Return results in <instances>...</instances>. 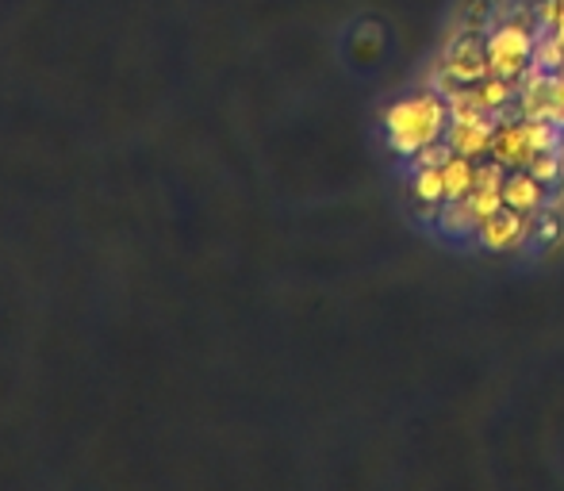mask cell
<instances>
[{"label": "cell", "mask_w": 564, "mask_h": 491, "mask_svg": "<svg viewBox=\"0 0 564 491\" xmlns=\"http://www.w3.org/2000/svg\"><path fill=\"white\" fill-rule=\"evenodd\" d=\"M491 157H496L499 165H507V170H522V165L530 162V146H527V131H522V123H503L496 127V139H491Z\"/></svg>", "instance_id": "52a82bcc"}, {"label": "cell", "mask_w": 564, "mask_h": 491, "mask_svg": "<svg viewBox=\"0 0 564 491\" xmlns=\"http://www.w3.org/2000/svg\"><path fill=\"white\" fill-rule=\"evenodd\" d=\"M484 54H488V74L511 77L514 81L519 74H527L538 46H534V35H530L522 23H499V28L484 39Z\"/></svg>", "instance_id": "7a4b0ae2"}, {"label": "cell", "mask_w": 564, "mask_h": 491, "mask_svg": "<svg viewBox=\"0 0 564 491\" xmlns=\"http://www.w3.org/2000/svg\"><path fill=\"white\" fill-rule=\"evenodd\" d=\"M476 97H480L484 112H499L514 100V85L511 77H499V74H488L476 81Z\"/></svg>", "instance_id": "8fae6325"}, {"label": "cell", "mask_w": 564, "mask_h": 491, "mask_svg": "<svg viewBox=\"0 0 564 491\" xmlns=\"http://www.w3.org/2000/svg\"><path fill=\"white\" fill-rule=\"evenodd\" d=\"M438 231L449 234V239H465V234L480 231L468 200H446V208H442V216H438Z\"/></svg>", "instance_id": "30bf717a"}, {"label": "cell", "mask_w": 564, "mask_h": 491, "mask_svg": "<svg viewBox=\"0 0 564 491\" xmlns=\"http://www.w3.org/2000/svg\"><path fill=\"white\" fill-rule=\"evenodd\" d=\"M545 200H550V185L538 181L530 170H519L503 181V204L522 211V216H538V211L545 208Z\"/></svg>", "instance_id": "5b68a950"}, {"label": "cell", "mask_w": 564, "mask_h": 491, "mask_svg": "<svg viewBox=\"0 0 564 491\" xmlns=\"http://www.w3.org/2000/svg\"><path fill=\"white\" fill-rule=\"evenodd\" d=\"M534 219L538 216H522V211H514V208H499L488 223H480V231L476 234H480L484 250L511 253V250H519V246L530 242V234H534Z\"/></svg>", "instance_id": "3957f363"}, {"label": "cell", "mask_w": 564, "mask_h": 491, "mask_svg": "<svg viewBox=\"0 0 564 491\" xmlns=\"http://www.w3.org/2000/svg\"><path fill=\"white\" fill-rule=\"evenodd\" d=\"M542 15H545V28H550V35L557 39V43H564V0H545Z\"/></svg>", "instance_id": "5bb4252c"}, {"label": "cell", "mask_w": 564, "mask_h": 491, "mask_svg": "<svg viewBox=\"0 0 564 491\" xmlns=\"http://www.w3.org/2000/svg\"><path fill=\"white\" fill-rule=\"evenodd\" d=\"M491 139H496V123H491V116H473V120H453L449 131H446V142L453 154H465L473 157V162H480L484 154L491 150Z\"/></svg>", "instance_id": "277c9868"}, {"label": "cell", "mask_w": 564, "mask_h": 491, "mask_svg": "<svg viewBox=\"0 0 564 491\" xmlns=\"http://www.w3.org/2000/svg\"><path fill=\"white\" fill-rule=\"evenodd\" d=\"M468 208H473L476 223H488L499 208H507L503 188H473V196H468Z\"/></svg>", "instance_id": "7c38bea8"}, {"label": "cell", "mask_w": 564, "mask_h": 491, "mask_svg": "<svg viewBox=\"0 0 564 491\" xmlns=\"http://www.w3.org/2000/svg\"><path fill=\"white\" fill-rule=\"evenodd\" d=\"M449 123H453L449 100L438 97V92H419V97L400 100V105L388 112L384 131H388V142H392L395 154L415 157L419 150L446 139Z\"/></svg>", "instance_id": "6da1fadb"}, {"label": "cell", "mask_w": 564, "mask_h": 491, "mask_svg": "<svg viewBox=\"0 0 564 491\" xmlns=\"http://www.w3.org/2000/svg\"><path fill=\"white\" fill-rule=\"evenodd\" d=\"M527 170L534 173L538 181H545V185H553V181L561 177V154H553V150H545V154H534L527 162Z\"/></svg>", "instance_id": "4fadbf2b"}, {"label": "cell", "mask_w": 564, "mask_h": 491, "mask_svg": "<svg viewBox=\"0 0 564 491\" xmlns=\"http://www.w3.org/2000/svg\"><path fill=\"white\" fill-rule=\"evenodd\" d=\"M446 74L457 85H476L480 77H488V54H484V43H476V39H460L446 58Z\"/></svg>", "instance_id": "8992f818"}, {"label": "cell", "mask_w": 564, "mask_h": 491, "mask_svg": "<svg viewBox=\"0 0 564 491\" xmlns=\"http://www.w3.org/2000/svg\"><path fill=\"white\" fill-rule=\"evenodd\" d=\"M476 165L473 157L465 154H449L446 165H442V181H446V200H468L476 188Z\"/></svg>", "instance_id": "ba28073f"}, {"label": "cell", "mask_w": 564, "mask_h": 491, "mask_svg": "<svg viewBox=\"0 0 564 491\" xmlns=\"http://www.w3.org/2000/svg\"><path fill=\"white\" fill-rule=\"evenodd\" d=\"M411 196H415L423 208H438V204H446V181H442V165H419L415 181H411Z\"/></svg>", "instance_id": "9c48e42d"}]
</instances>
